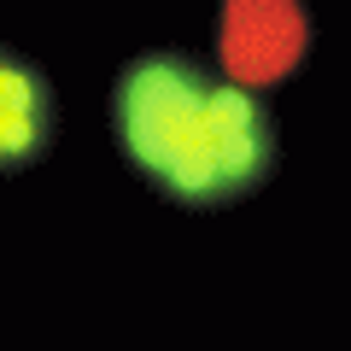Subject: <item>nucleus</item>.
<instances>
[{"mask_svg":"<svg viewBox=\"0 0 351 351\" xmlns=\"http://www.w3.org/2000/svg\"><path fill=\"white\" fill-rule=\"evenodd\" d=\"M112 141L158 199L223 211L276 170V117L258 88L217 76L188 53H141L117 71Z\"/></svg>","mask_w":351,"mask_h":351,"instance_id":"f257e3e1","label":"nucleus"},{"mask_svg":"<svg viewBox=\"0 0 351 351\" xmlns=\"http://www.w3.org/2000/svg\"><path fill=\"white\" fill-rule=\"evenodd\" d=\"M311 47V18L299 0H223L217 59L240 88H276L299 71Z\"/></svg>","mask_w":351,"mask_h":351,"instance_id":"f03ea898","label":"nucleus"},{"mask_svg":"<svg viewBox=\"0 0 351 351\" xmlns=\"http://www.w3.org/2000/svg\"><path fill=\"white\" fill-rule=\"evenodd\" d=\"M59 129V106H53V82L29 59L0 47V176H18L53 147Z\"/></svg>","mask_w":351,"mask_h":351,"instance_id":"7ed1b4c3","label":"nucleus"}]
</instances>
